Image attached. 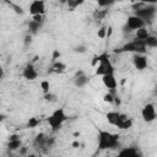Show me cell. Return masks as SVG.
I'll use <instances>...</instances> for the list:
<instances>
[{"label": "cell", "instance_id": "1", "mask_svg": "<svg viewBox=\"0 0 157 157\" xmlns=\"http://www.w3.org/2000/svg\"><path fill=\"white\" fill-rule=\"evenodd\" d=\"M98 141V150H115L120 147V135L115 132H110L108 130H98L97 135Z\"/></svg>", "mask_w": 157, "mask_h": 157}, {"label": "cell", "instance_id": "2", "mask_svg": "<svg viewBox=\"0 0 157 157\" xmlns=\"http://www.w3.org/2000/svg\"><path fill=\"white\" fill-rule=\"evenodd\" d=\"M66 120H67V114L63 107L56 108L47 119L52 131H59Z\"/></svg>", "mask_w": 157, "mask_h": 157}, {"label": "cell", "instance_id": "3", "mask_svg": "<svg viewBox=\"0 0 157 157\" xmlns=\"http://www.w3.org/2000/svg\"><path fill=\"white\" fill-rule=\"evenodd\" d=\"M136 16H139L145 23H151L153 22V20L156 18V13H157V6L156 5H151V4H141L137 9L134 10Z\"/></svg>", "mask_w": 157, "mask_h": 157}, {"label": "cell", "instance_id": "4", "mask_svg": "<svg viewBox=\"0 0 157 157\" xmlns=\"http://www.w3.org/2000/svg\"><path fill=\"white\" fill-rule=\"evenodd\" d=\"M134 53V54H145L147 52V48L145 45V42L141 39H132L128 43H125L119 49H115L114 53Z\"/></svg>", "mask_w": 157, "mask_h": 157}, {"label": "cell", "instance_id": "5", "mask_svg": "<svg viewBox=\"0 0 157 157\" xmlns=\"http://www.w3.org/2000/svg\"><path fill=\"white\" fill-rule=\"evenodd\" d=\"M114 72V66L110 61L109 54L108 53H102L98 55V64L96 65V75L102 76L105 74H112Z\"/></svg>", "mask_w": 157, "mask_h": 157}, {"label": "cell", "instance_id": "6", "mask_svg": "<svg viewBox=\"0 0 157 157\" xmlns=\"http://www.w3.org/2000/svg\"><path fill=\"white\" fill-rule=\"evenodd\" d=\"M48 137L44 132H39L36 135L34 140H33V148L37 150L39 153H47L50 148L48 146Z\"/></svg>", "mask_w": 157, "mask_h": 157}, {"label": "cell", "instance_id": "7", "mask_svg": "<svg viewBox=\"0 0 157 157\" xmlns=\"http://www.w3.org/2000/svg\"><path fill=\"white\" fill-rule=\"evenodd\" d=\"M141 117L145 123H152L156 119V105L153 103H147L141 109Z\"/></svg>", "mask_w": 157, "mask_h": 157}, {"label": "cell", "instance_id": "8", "mask_svg": "<svg viewBox=\"0 0 157 157\" xmlns=\"http://www.w3.org/2000/svg\"><path fill=\"white\" fill-rule=\"evenodd\" d=\"M144 26H146V23H145L139 16H136V15H130V16H128V18H126L125 31H128V32L136 31V29H139V28H141V27H144Z\"/></svg>", "mask_w": 157, "mask_h": 157}, {"label": "cell", "instance_id": "9", "mask_svg": "<svg viewBox=\"0 0 157 157\" xmlns=\"http://www.w3.org/2000/svg\"><path fill=\"white\" fill-rule=\"evenodd\" d=\"M102 82L104 85V87L110 92V93H115V90L118 87V81L114 76V72L112 74H105V75H102Z\"/></svg>", "mask_w": 157, "mask_h": 157}, {"label": "cell", "instance_id": "10", "mask_svg": "<svg viewBox=\"0 0 157 157\" xmlns=\"http://www.w3.org/2000/svg\"><path fill=\"white\" fill-rule=\"evenodd\" d=\"M28 11L31 13V16L33 15H44L47 9H45V1L44 0H32L29 6H28Z\"/></svg>", "mask_w": 157, "mask_h": 157}, {"label": "cell", "instance_id": "11", "mask_svg": "<svg viewBox=\"0 0 157 157\" xmlns=\"http://www.w3.org/2000/svg\"><path fill=\"white\" fill-rule=\"evenodd\" d=\"M118 156L120 157H141L142 153L136 146H129V147H119Z\"/></svg>", "mask_w": 157, "mask_h": 157}, {"label": "cell", "instance_id": "12", "mask_svg": "<svg viewBox=\"0 0 157 157\" xmlns=\"http://www.w3.org/2000/svg\"><path fill=\"white\" fill-rule=\"evenodd\" d=\"M132 64H134V67L139 71H142L147 67L148 65V60H147V56L145 54H134L132 56Z\"/></svg>", "mask_w": 157, "mask_h": 157}, {"label": "cell", "instance_id": "13", "mask_svg": "<svg viewBox=\"0 0 157 157\" xmlns=\"http://www.w3.org/2000/svg\"><path fill=\"white\" fill-rule=\"evenodd\" d=\"M22 76L23 78H26L27 81H34L38 78V71L36 70V67L33 66V64H28L23 67L22 70Z\"/></svg>", "mask_w": 157, "mask_h": 157}, {"label": "cell", "instance_id": "14", "mask_svg": "<svg viewBox=\"0 0 157 157\" xmlns=\"http://www.w3.org/2000/svg\"><path fill=\"white\" fill-rule=\"evenodd\" d=\"M88 82H90V77L85 74V71L80 70V71H77V72L75 74V76H74V85H75L76 87L82 88V87H85Z\"/></svg>", "mask_w": 157, "mask_h": 157}, {"label": "cell", "instance_id": "15", "mask_svg": "<svg viewBox=\"0 0 157 157\" xmlns=\"http://www.w3.org/2000/svg\"><path fill=\"white\" fill-rule=\"evenodd\" d=\"M105 118H107V121L112 125V126H115L118 125V123L120 121V118H121V113L120 112H117V110H110L105 114Z\"/></svg>", "mask_w": 157, "mask_h": 157}, {"label": "cell", "instance_id": "16", "mask_svg": "<svg viewBox=\"0 0 157 157\" xmlns=\"http://www.w3.org/2000/svg\"><path fill=\"white\" fill-rule=\"evenodd\" d=\"M132 126V119L129 118L126 114H123L121 113V118H120V121L118 123L117 128L120 129V130H128Z\"/></svg>", "mask_w": 157, "mask_h": 157}, {"label": "cell", "instance_id": "17", "mask_svg": "<svg viewBox=\"0 0 157 157\" xmlns=\"http://www.w3.org/2000/svg\"><path fill=\"white\" fill-rule=\"evenodd\" d=\"M65 71H66V64L60 60L53 61V64L49 69V72H54V74H63Z\"/></svg>", "mask_w": 157, "mask_h": 157}, {"label": "cell", "instance_id": "18", "mask_svg": "<svg viewBox=\"0 0 157 157\" xmlns=\"http://www.w3.org/2000/svg\"><path fill=\"white\" fill-rule=\"evenodd\" d=\"M27 27H28V33L32 34V36H34V34H37V33L39 32V29L42 28V23H38V22L31 20V21L27 23Z\"/></svg>", "mask_w": 157, "mask_h": 157}, {"label": "cell", "instance_id": "19", "mask_svg": "<svg viewBox=\"0 0 157 157\" xmlns=\"http://www.w3.org/2000/svg\"><path fill=\"white\" fill-rule=\"evenodd\" d=\"M21 146H22V140H21V137H20V139L9 140V142H7V150H9L10 152L17 151V150H18Z\"/></svg>", "mask_w": 157, "mask_h": 157}, {"label": "cell", "instance_id": "20", "mask_svg": "<svg viewBox=\"0 0 157 157\" xmlns=\"http://www.w3.org/2000/svg\"><path fill=\"white\" fill-rule=\"evenodd\" d=\"M148 34H150V32H148V29H147L146 26H144V27H141V28H139V29L135 31V38H136V39L145 40Z\"/></svg>", "mask_w": 157, "mask_h": 157}, {"label": "cell", "instance_id": "21", "mask_svg": "<svg viewBox=\"0 0 157 157\" xmlns=\"http://www.w3.org/2000/svg\"><path fill=\"white\" fill-rule=\"evenodd\" d=\"M144 42H145L146 48H156L157 47V37L155 34H148Z\"/></svg>", "mask_w": 157, "mask_h": 157}, {"label": "cell", "instance_id": "22", "mask_svg": "<svg viewBox=\"0 0 157 157\" xmlns=\"http://www.w3.org/2000/svg\"><path fill=\"white\" fill-rule=\"evenodd\" d=\"M83 2H85V0H67L66 1V5H67V7H69L70 11H74L77 6L82 5Z\"/></svg>", "mask_w": 157, "mask_h": 157}, {"label": "cell", "instance_id": "23", "mask_svg": "<svg viewBox=\"0 0 157 157\" xmlns=\"http://www.w3.org/2000/svg\"><path fill=\"white\" fill-rule=\"evenodd\" d=\"M96 2L101 9H107V7L112 6L115 2V0H96Z\"/></svg>", "mask_w": 157, "mask_h": 157}, {"label": "cell", "instance_id": "24", "mask_svg": "<svg viewBox=\"0 0 157 157\" xmlns=\"http://www.w3.org/2000/svg\"><path fill=\"white\" fill-rule=\"evenodd\" d=\"M107 13H108V10H96L93 12V17L99 21V20H103L107 16Z\"/></svg>", "mask_w": 157, "mask_h": 157}, {"label": "cell", "instance_id": "25", "mask_svg": "<svg viewBox=\"0 0 157 157\" xmlns=\"http://www.w3.org/2000/svg\"><path fill=\"white\" fill-rule=\"evenodd\" d=\"M39 123H40V120L38 119V118H29L28 119V121H27V126L28 128H31V129H33V128H37L38 125H39Z\"/></svg>", "mask_w": 157, "mask_h": 157}, {"label": "cell", "instance_id": "26", "mask_svg": "<svg viewBox=\"0 0 157 157\" xmlns=\"http://www.w3.org/2000/svg\"><path fill=\"white\" fill-rule=\"evenodd\" d=\"M40 88L43 91V93H48L50 92V83L48 80H42L40 81Z\"/></svg>", "mask_w": 157, "mask_h": 157}, {"label": "cell", "instance_id": "27", "mask_svg": "<svg viewBox=\"0 0 157 157\" xmlns=\"http://www.w3.org/2000/svg\"><path fill=\"white\" fill-rule=\"evenodd\" d=\"M97 36H98V38H101V39L107 38V27H105V26H102V27L97 31Z\"/></svg>", "mask_w": 157, "mask_h": 157}, {"label": "cell", "instance_id": "28", "mask_svg": "<svg viewBox=\"0 0 157 157\" xmlns=\"http://www.w3.org/2000/svg\"><path fill=\"white\" fill-rule=\"evenodd\" d=\"M114 96H115V94H113V93H110V92L108 91V92L103 96V101L107 102V103H110V104H112V103H114Z\"/></svg>", "mask_w": 157, "mask_h": 157}, {"label": "cell", "instance_id": "29", "mask_svg": "<svg viewBox=\"0 0 157 157\" xmlns=\"http://www.w3.org/2000/svg\"><path fill=\"white\" fill-rule=\"evenodd\" d=\"M44 99L47 102H56V94L52 93V92H48V93H44Z\"/></svg>", "mask_w": 157, "mask_h": 157}, {"label": "cell", "instance_id": "30", "mask_svg": "<svg viewBox=\"0 0 157 157\" xmlns=\"http://www.w3.org/2000/svg\"><path fill=\"white\" fill-rule=\"evenodd\" d=\"M74 52H75V53H78V54H83V53L87 52V48H86L85 45H76V47L74 48Z\"/></svg>", "mask_w": 157, "mask_h": 157}, {"label": "cell", "instance_id": "31", "mask_svg": "<svg viewBox=\"0 0 157 157\" xmlns=\"http://www.w3.org/2000/svg\"><path fill=\"white\" fill-rule=\"evenodd\" d=\"M32 20L36 21V22H38V23H42V25H43V22H44V15H33V16H32Z\"/></svg>", "mask_w": 157, "mask_h": 157}, {"label": "cell", "instance_id": "32", "mask_svg": "<svg viewBox=\"0 0 157 157\" xmlns=\"http://www.w3.org/2000/svg\"><path fill=\"white\" fill-rule=\"evenodd\" d=\"M61 56V53L58 50V49H55V50H53V55H52V60L53 61H55V60H59V58Z\"/></svg>", "mask_w": 157, "mask_h": 157}, {"label": "cell", "instance_id": "33", "mask_svg": "<svg viewBox=\"0 0 157 157\" xmlns=\"http://www.w3.org/2000/svg\"><path fill=\"white\" fill-rule=\"evenodd\" d=\"M10 6L13 9V11H15L16 13H23V10H22V7H21V6H17V5L11 4V2H10Z\"/></svg>", "mask_w": 157, "mask_h": 157}, {"label": "cell", "instance_id": "34", "mask_svg": "<svg viewBox=\"0 0 157 157\" xmlns=\"http://www.w3.org/2000/svg\"><path fill=\"white\" fill-rule=\"evenodd\" d=\"M17 151H18V155H20V156H25V155H27L28 148H27L26 146H23V145H22V146H21V147H20Z\"/></svg>", "mask_w": 157, "mask_h": 157}, {"label": "cell", "instance_id": "35", "mask_svg": "<svg viewBox=\"0 0 157 157\" xmlns=\"http://www.w3.org/2000/svg\"><path fill=\"white\" fill-rule=\"evenodd\" d=\"M31 43H32V34L28 33V34L25 36V44L28 45V44H31Z\"/></svg>", "mask_w": 157, "mask_h": 157}, {"label": "cell", "instance_id": "36", "mask_svg": "<svg viewBox=\"0 0 157 157\" xmlns=\"http://www.w3.org/2000/svg\"><path fill=\"white\" fill-rule=\"evenodd\" d=\"M139 2H142V4H151V5H156L157 4V0H136Z\"/></svg>", "mask_w": 157, "mask_h": 157}, {"label": "cell", "instance_id": "37", "mask_svg": "<svg viewBox=\"0 0 157 157\" xmlns=\"http://www.w3.org/2000/svg\"><path fill=\"white\" fill-rule=\"evenodd\" d=\"M97 64H98V55H94L93 59H92V61H91V65H92L93 67H96Z\"/></svg>", "mask_w": 157, "mask_h": 157}, {"label": "cell", "instance_id": "38", "mask_svg": "<svg viewBox=\"0 0 157 157\" xmlns=\"http://www.w3.org/2000/svg\"><path fill=\"white\" fill-rule=\"evenodd\" d=\"M112 33H113V27H112V26H108V27H107V37L109 38V37L112 36Z\"/></svg>", "mask_w": 157, "mask_h": 157}, {"label": "cell", "instance_id": "39", "mask_svg": "<svg viewBox=\"0 0 157 157\" xmlns=\"http://www.w3.org/2000/svg\"><path fill=\"white\" fill-rule=\"evenodd\" d=\"M13 139H20V135L18 134H11L9 136V140H13Z\"/></svg>", "mask_w": 157, "mask_h": 157}, {"label": "cell", "instance_id": "40", "mask_svg": "<svg viewBox=\"0 0 157 157\" xmlns=\"http://www.w3.org/2000/svg\"><path fill=\"white\" fill-rule=\"evenodd\" d=\"M72 147H74V148L80 147V142H78V141H74V142H72Z\"/></svg>", "mask_w": 157, "mask_h": 157}, {"label": "cell", "instance_id": "41", "mask_svg": "<svg viewBox=\"0 0 157 157\" xmlns=\"http://www.w3.org/2000/svg\"><path fill=\"white\" fill-rule=\"evenodd\" d=\"M2 77H4V69L0 66V80H1Z\"/></svg>", "mask_w": 157, "mask_h": 157}, {"label": "cell", "instance_id": "42", "mask_svg": "<svg viewBox=\"0 0 157 157\" xmlns=\"http://www.w3.org/2000/svg\"><path fill=\"white\" fill-rule=\"evenodd\" d=\"M4 119H5V115L4 114H0V124L4 121Z\"/></svg>", "mask_w": 157, "mask_h": 157}, {"label": "cell", "instance_id": "43", "mask_svg": "<svg viewBox=\"0 0 157 157\" xmlns=\"http://www.w3.org/2000/svg\"><path fill=\"white\" fill-rule=\"evenodd\" d=\"M59 1H60L61 4H66V1H67V0H59Z\"/></svg>", "mask_w": 157, "mask_h": 157}]
</instances>
